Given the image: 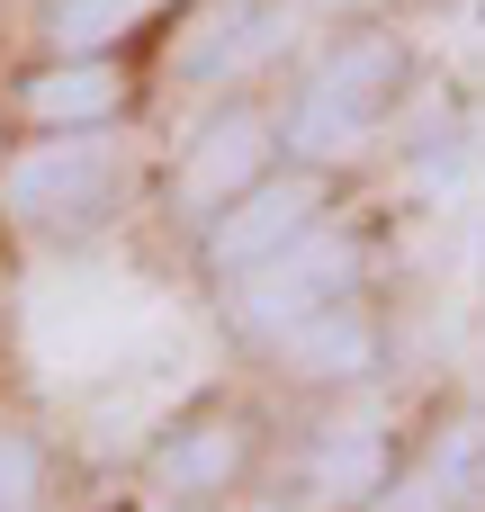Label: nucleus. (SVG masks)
<instances>
[{
	"instance_id": "nucleus-1",
	"label": "nucleus",
	"mask_w": 485,
	"mask_h": 512,
	"mask_svg": "<svg viewBox=\"0 0 485 512\" xmlns=\"http://www.w3.org/2000/svg\"><path fill=\"white\" fill-rule=\"evenodd\" d=\"M108 198H117L108 126H99V135H36L27 153L0 162V216H18V225L72 234V225H99Z\"/></svg>"
},
{
	"instance_id": "nucleus-2",
	"label": "nucleus",
	"mask_w": 485,
	"mask_h": 512,
	"mask_svg": "<svg viewBox=\"0 0 485 512\" xmlns=\"http://www.w3.org/2000/svg\"><path fill=\"white\" fill-rule=\"evenodd\" d=\"M324 225V171L315 162H297V171H261L243 198H225L216 216H207V234H198V261H207V279H243V270H261V261H279L297 234H315Z\"/></svg>"
},
{
	"instance_id": "nucleus-3",
	"label": "nucleus",
	"mask_w": 485,
	"mask_h": 512,
	"mask_svg": "<svg viewBox=\"0 0 485 512\" xmlns=\"http://www.w3.org/2000/svg\"><path fill=\"white\" fill-rule=\"evenodd\" d=\"M351 279H360V243H351L342 225H315V234H297L279 261H261V270H243V279H234V324H243V333H261V342H279L288 324H306V315L342 306V297H351Z\"/></svg>"
},
{
	"instance_id": "nucleus-4",
	"label": "nucleus",
	"mask_w": 485,
	"mask_h": 512,
	"mask_svg": "<svg viewBox=\"0 0 485 512\" xmlns=\"http://www.w3.org/2000/svg\"><path fill=\"white\" fill-rule=\"evenodd\" d=\"M135 108V72L99 45V54H45V63H27L18 81H9V117L27 126V135H99V126H117Z\"/></svg>"
},
{
	"instance_id": "nucleus-5",
	"label": "nucleus",
	"mask_w": 485,
	"mask_h": 512,
	"mask_svg": "<svg viewBox=\"0 0 485 512\" xmlns=\"http://www.w3.org/2000/svg\"><path fill=\"white\" fill-rule=\"evenodd\" d=\"M261 171H270V117H261L252 99H225V108L198 117V135L180 144V162H171V207L207 225V216H216L225 198H243Z\"/></svg>"
},
{
	"instance_id": "nucleus-6",
	"label": "nucleus",
	"mask_w": 485,
	"mask_h": 512,
	"mask_svg": "<svg viewBox=\"0 0 485 512\" xmlns=\"http://www.w3.org/2000/svg\"><path fill=\"white\" fill-rule=\"evenodd\" d=\"M144 477H153L162 504H225L252 477V423L234 405H198L189 423H171L144 450Z\"/></svg>"
},
{
	"instance_id": "nucleus-7",
	"label": "nucleus",
	"mask_w": 485,
	"mask_h": 512,
	"mask_svg": "<svg viewBox=\"0 0 485 512\" xmlns=\"http://www.w3.org/2000/svg\"><path fill=\"white\" fill-rule=\"evenodd\" d=\"M485 495V414H459L387 495H378V512H459Z\"/></svg>"
},
{
	"instance_id": "nucleus-8",
	"label": "nucleus",
	"mask_w": 485,
	"mask_h": 512,
	"mask_svg": "<svg viewBox=\"0 0 485 512\" xmlns=\"http://www.w3.org/2000/svg\"><path fill=\"white\" fill-rule=\"evenodd\" d=\"M279 360H288V378H306V387L369 378V369H378V315L342 297V306H324V315L288 324V333H279Z\"/></svg>"
},
{
	"instance_id": "nucleus-9",
	"label": "nucleus",
	"mask_w": 485,
	"mask_h": 512,
	"mask_svg": "<svg viewBox=\"0 0 485 512\" xmlns=\"http://www.w3.org/2000/svg\"><path fill=\"white\" fill-rule=\"evenodd\" d=\"M306 486H315V504H333V512L378 504V495L396 486V432H387V423H333V432L315 441Z\"/></svg>"
},
{
	"instance_id": "nucleus-10",
	"label": "nucleus",
	"mask_w": 485,
	"mask_h": 512,
	"mask_svg": "<svg viewBox=\"0 0 485 512\" xmlns=\"http://www.w3.org/2000/svg\"><path fill=\"white\" fill-rule=\"evenodd\" d=\"M315 81H324L333 99H351L360 117H378V108L405 90V45H396L387 27H360V36H342V45L315 63Z\"/></svg>"
},
{
	"instance_id": "nucleus-11",
	"label": "nucleus",
	"mask_w": 485,
	"mask_h": 512,
	"mask_svg": "<svg viewBox=\"0 0 485 512\" xmlns=\"http://www.w3.org/2000/svg\"><path fill=\"white\" fill-rule=\"evenodd\" d=\"M369 126H378V117H360L351 99H333L315 72H306V90L288 99V153H297V162H315V171L351 162V153L369 144Z\"/></svg>"
},
{
	"instance_id": "nucleus-12",
	"label": "nucleus",
	"mask_w": 485,
	"mask_h": 512,
	"mask_svg": "<svg viewBox=\"0 0 485 512\" xmlns=\"http://www.w3.org/2000/svg\"><path fill=\"white\" fill-rule=\"evenodd\" d=\"M162 0H45V45H63V54H99V45H117L126 27H144Z\"/></svg>"
},
{
	"instance_id": "nucleus-13",
	"label": "nucleus",
	"mask_w": 485,
	"mask_h": 512,
	"mask_svg": "<svg viewBox=\"0 0 485 512\" xmlns=\"http://www.w3.org/2000/svg\"><path fill=\"white\" fill-rule=\"evenodd\" d=\"M36 495H45V450H36V432L0 423V512H27Z\"/></svg>"
},
{
	"instance_id": "nucleus-14",
	"label": "nucleus",
	"mask_w": 485,
	"mask_h": 512,
	"mask_svg": "<svg viewBox=\"0 0 485 512\" xmlns=\"http://www.w3.org/2000/svg\"><path fill=\"white\" fill-rule=\"evenodd\" d=\"M324 9H360V0H324Z\"/></svg>"
},
{
	"instance_id": "nucleus-15",
	"label": "nucleus",
	"mask_w": 485,
	"mask_h": 512,
	"mask_svg": "<svg viewBox=\"0 0 485 512\" xmlns=\"http://www.w3.org/2000/svg\"><path fill=\"white\" fill-rule=\"evenodd\" d=\"M477 279H485V243H477Z\"/></svg>"
}]
</instances>
